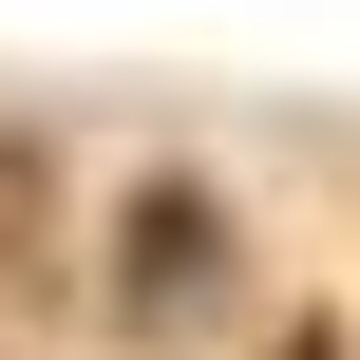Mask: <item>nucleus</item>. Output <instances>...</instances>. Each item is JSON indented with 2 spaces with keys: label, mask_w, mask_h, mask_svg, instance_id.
<instances>
[{
  "label": "nucleus",
  "mask_w": 360,
  "mask_h": 360,
  "mask_svg": "<svg viewBox=\"0 0 360 360\" xmlns=\"http://www.w3.org/2000/svg\"><path fill=\"white\" fill-rule=\"evenodd\" d=\"M247 304V209L190 171V152H152L133 190H114V228H95V323L114 342H209Z\"/></svg>",
  "instance_id": "nucleus-1"
},
{
  "label": "nucleus",
  "mask_w": 360,
  "mask_h": 360,
  "mask_svg": "<svg viewBox=\"0 0 360 360\" xmlns=\"http://www.w3.org/2000/svg\"><path fill=\"white\" fill-rule=\"evenodd\" d=\"M266 360H360V342L323 323V304H285V323H266Z\"/></svg>",
  "instance_id": "nucleus-2"
}]
</instances>
